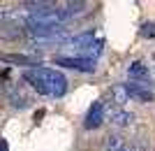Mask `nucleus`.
<instances>
[{
	"instance_id": "1",
	"label": "nucleus",
	"mask_w": 155,
	"mask_h": 151,
	"mask_svg": "<svg viewBox=\"0 0 155 151\" xmlns=\"http://www.w3.org/2000/svg\"><path fill=\"white\" fill-rule=\"evenodd\" d=\"M28 84L39 93V95H49V98H63L67 93V77L53 67H42L35 65L32 70H28L23 77Z\"/></svg>"
},
{
	"instance_id": "2",
	"label": "nucleus",
	"mask_w": 155,
	"mask_h": 151,
	"mask_svg": "<svg viewBox=\"0 0 155 151\" xmlns=\"http://www.w3.org/2000/svg\"><path fill=\"white\" fill-rule=\"evenodd\" d=\"M56 63L63 67L79 70V72H93L95 70V58H88V56H58Z\"/></svg>"
},
{
	"instance_id": "3",
	"label": "nucleus",
	"mask_w": 155,
	"mask_h": 151,
	"mask_svg": "<svg viewBox=\"0 0 155 151\" xmlns=\"http://www.w3.org/2000/svg\"><path fill=\"white\" fill-rule=\"evenodd\" d=\"M104 116H107V112H104V102H102V100H97V102L91 105V109H88V114H86L84 128H86V130H95V128H100L102 121H104Z\"/></svg>"
},
{
	"instance_id": "4",
	"label": "nucleus",
	"mask_w": 155,
	"mask_h": 151,
	"mask_svg": "<svg viewBox=\"0 0 155 151\" xmlns=\"http://www.w3.org/2000/svg\"><path fill=\"white\" fill-rule=\"evenodd\" d=\"M109 98L114 105H125L130 100V91H127V84H116V86H111V91H109Z\"/></svg>"
},
{
	"instance_id": "5",
	"label": "nucleus",
	"mask_w": 155,
	"mask_h": 151,
	"mask_svg": "<svg viewBox=\"0 0 155 151\" xmlns=\"http://www.w3.org/2000/svg\"><path fill=\"white\" fill-rule=\"evenodd\" d=\"M127 74H130V79H134L132 84H137V81H146V79H148V67L143 65L141 60H134V63L127 67Z\"/></svg>"
},
{
	"instance_id": "6",
	"label": "nucleus",
	"mask_w": 155,
	"mask_h": 151,
	"mask_svg": "<svg viewBox=\"0 0 155 151\" xmlns=\"http://www.w3.org/2000/svg\"><path fill=\"white\" fill-rule=\"evenodd\" d=\"M127 91H130V98H137V100H141V102H146V100L150 102V100H153V93H150L148 88L139 86V84H132V81H130Z\"/></svg>"
},
{
	"instance_id": "7",
	"label": "nucleus",
	"mask_w": 155,
	"mask_h": 151,
	"mask_svg": "<svg viewBox=\"0 0 155 151\" xmlns=\"http://www.w3.org/2000/svg\"><path fill=\"white\" fill-rule=\"evenodd\" d=\"M109 121H111L114 125H120V128H123V125H130V123H132V114L125 112V109H116V112H111Z\"/></svg>"
},
{
	"instance_id": "8",
	"label": "nucleus",
	"mask_w": 155,
	"mask_h": 151,
	"mask_svg": "<svg viewBox=\"0 0 155 151\" xmlns=\"http://www.w3.org/2000/svg\"><path fill=\"white\" fill-rule=\"evenodd\" d=\"M60 12H63L65 16L70 19V16H74V14H81V12H86V2H65Z\"/></svg>"
},
{
	"instance_id": "9",
	"label": "nucleus",
	"mask_w": 155,
	"mask_h": 151,
	"mask_svg": "<svg viewBox=\"0 0 155 151\" xmlns=\"http://www.w3.org/2000/svg\"><path fill=\"white\" fill-rule=\"evenodd\" d=\"M127 149V144H125L123 137H118V135H111L109 139H107V151H125Z\"/></svg>"
},
{
	"instance_id": "10",
	"label": "nucleus",
	"mask_w": 155,
	"mask_h": 151,
	"mask_svg": "<svg viewBox=\"0 0 155 151\" xmlns=\"http://www.w3.org/2000/svg\"><path fill=\"white\" fill-rule=\"evenodd\" d=\"M141 37H155V21H146L141 26Z\"/></svg>"
},
{
	"instance_id": "11",
	"label": "nucleus",
	"mask_w": 155,
	"mask_h": 151,
	"mask_svg": "<svg viewBox=\"0 0 155 151\" xmlns=\"http://www.w3.org/2000/svg\"><path fill=\"white\" fill-rule=\"evenodd\" d=\"M5 60H9V63H19V65H30L32 60L23 58V56H5Z\"/></svg>"
},
{
	"instance_id": "12",
	"label": "nucleus",
	"mask_w": 155,
	"mask_h": 151,
	"mask_svg": "<svg viewBox=\"0 0 155 151\" xmlns=\"http://www.w3.org/2000/svg\"><path fill=\"white\" fill-rule=\"evenodd\" d=\"M0 151H7V142L5 139H0Z\"/></svg>"
},
{
	"instance_id": "13",
	"label": "nucleus",
	"mask_w": 155,
	"mask_h": 151,
	"mask_svg": "<svg viewBox=\"0 0 155 151\" xmlns=\"http://www.w3.org/2000/svg\"><path fill=\"white\" fill-rule=\"evenodd\" d=\"M125 151H143V149H141V146H127Z\"/></svg>"
}]
</instances>
